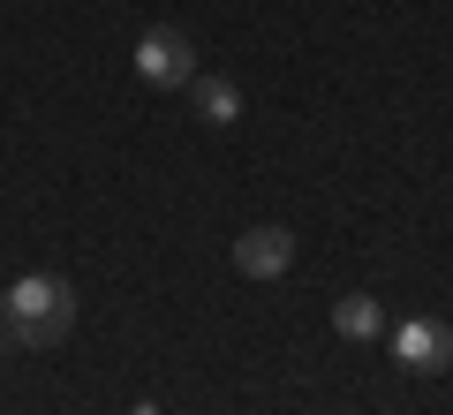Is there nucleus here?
Segmentation results:
<instances>
[{"instance_id": "obj_1", "label": "nucleus", "mask_w": 453, "mask_h": 415, "mask_svg": "<svg viewBox=\"0 0 453 415\" xmlns=\"http://www.w3.org/2000/svg\"><path fill=\"white\" fill-rule=\"evenodd\" d=\"M0 325H8V340H23V348H53V340L76 325V288H68V280H53V272H31V280H16V288H8Z\"/></svg>"}, {"instance_id": "obj_2", "label": "nucleus", "mask_w": 453, "mask_h": 415, "mask_svg": "<svg viewBox=\"0 0 453 415\" xmlns=\"http://www.w3.org/2000/svg\"><path fill=\"white\" fill-rule=\"evenodd\" d=\"M136 76H144L151 91H181V83H196V46H189V31H174V23L144 31V38H136Z\"/></svg>"}, {"instance_id": "obj_3", "label": "nucleus", "mask_w": 453, "mask_h": 415, "mask_svg": "<svg viewBox=\"0 0 453 415\" xmlns=\"http://www.w3.org/2000/svg\"><path fill=\"white\" fill-rule=\"evenodd\" d=\"M393 363L416 370V378L453 370V325H446V318H408V325H393Z\"/></svg>"}, {"instance_id": "obj_4", "label": "nucleus", "mask_w": 453, "mask_h": 415, "mask_svg": "<svg viewBox=\"0 0 453 415\" xmlns=\"http://www.w3.org/2000/svg\"><path fill=\"white\" fill-rule=\"evenodd\" d=\"M288 265H295V234H288V227H250V234H234V272H250V280H280Z\"/></svg>"}, {"instance_id": "obj_5", "label": "nucleus", "mask_w": 453, "mask_h": 415, "mask_svg": "<svg viewBox=\"0 0 453 415\" xmlns=\"http://www.w3.org/2000/svg\"><path fill=\"white\" fill-rule=\"evenodd\" d=\"M189 98H196V121H211V128H234V121H242V91H234L226 76H196Z\"/></svg>"}, {"instance_id": "obj_6", "label": "nucleus", "mask_w": 453, "mask_h": 415, "mask_svg": "<svg viewBox=\"0 0 453 415\" xmlns=\"http://www.w3.org/2000/svg\"><path fill=\"white\" fill-rule=\"evenodd\" d=\"M333 333L340 340H378V333H386V310H378L371 295H340V303H333Z\"/></svg>"}, {"instance_id": "obj_7", "label": "nucleus", "mask_w": 453, "mask_h": 415, "mask_svg": "<svg viewBox=\"0 0 453 415\" xmlns=\"http://www.w3.org/2000/svg\"><path fill=\"white\" fill-rule=\"evenodd\" d=\"M129 415H159V408H151V400H136V408H129Z\"/></svg>"}, {"instance_id": "obj_8", "label": "nucleus", "mask_w": 453, "mask_h": 415, "mask_svg": "<svg viewBox=\"0 0 453 415\" xmlns=\"http://www.w3.org/2000/svg\"><path fill=\"white\" fill-rule=\"evenodd\" d=\"M0 340H8V325H0Z\"/></svg>"}]
</instances>
